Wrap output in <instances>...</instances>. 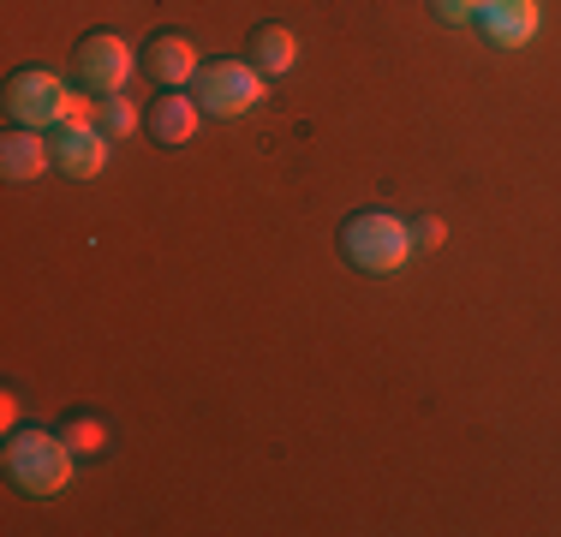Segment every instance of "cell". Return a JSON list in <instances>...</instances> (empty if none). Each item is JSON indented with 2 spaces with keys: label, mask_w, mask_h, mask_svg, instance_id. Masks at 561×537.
I'll return each mask as SVG.
<instances>
[{
  "label": "cell",
  "mask_w": 561,
  "mask_h": 537,
  "mask_svg": "<svg viewBox=\"0 0 561 537\" xmlns=\"http://www.w3.org/2000/svg\"><path fill=\"white\" fill-rule=\"evenodd\" d=\"M72 442L48 436V430H24V436L7 442V478L19 483L24 495H60L72 483Z\"/></svg>",
  "instance_id": "6da1fadb"
},
{
  "label": "cell",
  "mask_w": 561,
  "mask_h": 537,
  "mask_svg": "<svg viewBox=\"0 0 561 537\" xmlns=\"http://www.w3.org/2000/svg\"><path fill=\"white\" fill-rule=\"evenodd\" d=\"M341 245H346V258L365 268V275H394V268L412 263V245H419V239H412V227L400 221V215L365 209V215H353V221H346Z\"/></svg>",
  "instance_id": "7a4b0ae2"
},
{
  "label": "cell",
  "mask_w": 561,
  "mask_h": 537,
  "mask_svg": "<svg viewBox=\"0 0 561 537\" xmlns=\"http://www.w3.org/2000/svg\"><path fill=\"white\" fill-rule=\"evenodd\" d=\"M192 96L204 102V114L239 119V114H251V107L270 96V78H263L251 60H216V66H204V72H197Z\"/></svg>",
  "instance_id": "3957f363"
},
{
  "label": "cell",
  "mask_w": 561,
  "mask_h": 537,
  "mask_svg": "<svg viewBox=\"0 0 561 537\" xmlns=\"http://www.w3.org/2000/svg\"><path fill=\"white\" fill-rule=\"evenodd\" d=\"M60 102H66V84L48 72V66H31V72H19L7 84V114L19 119V126H31V132L60 126Z\"/></svg>",
  "instance_id": "277c9868"
},
{
  "label": "cell",
  "mask_w": 561,
  "mask_h": 537,
  "mask_svg": "<svg viewBox=\"0 0 561 537\" xmlns=\"http://www.w3.org/2000/svg\"><path fill=\"white\" fill-rule=\"evenodd\" d=\"M78 66H84V84L102 90V96H119V90L131 84V48L119 43V36H108V31L84 36V48H78Z\"/></svg>",
  "instance_id": "5b68a950"
},
{
  "label": "cell",
  "mask_w": 561,
  "mask_h": 537,
  "mask_svg": "<svg viewBox=\"0 0 561 537\" xmlns=\"http://www.w3.org/2000/svg\"><path fill=\"white\" fill-rule=\"evenodd\" d=\"M538 24H543L538 0H484V12H478V31L496 48H526L538 36Z\"/></svg>",
  "instance_id": "8992f818"
},
{
  "label": "cell",
  "mask_w": 561,
  "mask_h": 537,
  "mask_svg": "<svg viewBox=\"0 0 561 537\" xmlns=\"http://www.w3.org/2000/svg\"><path fill=\"white\" fill-rule=\"evenodd\" d=\"M48 161H55V144H48L43 132L19 126V132H7V138H0V173H7L12 185L43 180V173H48Z\"/></svg>",
  "instance_id": "52a82bcc"
},
{
  "label": "cell",
  "mask_w": 561,
  "mask_h": 537,
  "mask_svg": "<svg viewBox=\"0 0 561 537\" xmlns=\"http://www.w3.org/2000/svg\"><path fill=\"white\" fill-rule=\"evenodd\" d=\"M55 168L66 180H96L108 168V132L84 126V132H60L55 138Z\"/></svg>",
  "instance_id": "ba28073f"
},
{
  "label": "cell",
  "mask_w": 561,
  "mask_h": 537,
  "mask_svg": "<svg viewBox=\"0 0 561 537\" xmlns=\"http://www.w3.org/2000/svg\"><path fill=\"white\" fill-rule=\"evenodd\" d=\"M197 119H204V102L185 96V90H168V96L156 102V114H150V132H156V144L180 150V144L197 138Z\"/></svg>",
  "instance_id": "9c48e42d"
},
{
  "label": "cell",
  "mask_w": 561,
  "mask_h": 537,
  "mask_svg": "<svg viewBox=\"0 0 561 537\" xmlns=\"http://www.w3.org/2000/svg\"><path fill=\"white\" fill-rule=\"evenodd\" d=\"M150 72H156V84H168V90L197 84L204 60H197L192 36H156V43H150Z\"/></svg>",
  "instance_id": "30bf717a"
},
{
  "label": "cell",
  "mask_w": 561,
  "mask_h": 537,
  "mask_svg": "<svg viewBox=\"0 0 561 537\" xmlns=\"http://www.w3.org/2000/svg\"><path fill=\"white\" fill-rule=\"evenodd\" d=\"M251 66H257L263 78H287L293 66H299V36H293L287 24H263V31L251 36Z\"/></svg>",
  "instance_id": "8fae6325"
},
{
  "label": "cell",
  "mask_w": 561,
  "mask_h": 537,
  "mask_svg": "<svg viewBox=\"0 0 561 537\" xmlns=\"http://www.w3.org/2000/svg\"><path fill=\"white\" fill-rule=\"evenodd\" d=\"M108 138H131L138 132V107H131V96H102V119H96Z\"/></svg>",
  "instance_id": "7c38bea8"
},
{
  "label": "cell",
  "mask_w": 561,
  "mask_h": 537,
  "mask_svg": "<svg viewBox=\"0 0 561 537\" xmlns=\"http://www.w3.org/2000/svg\"><path fill=\"white\" fill-rule=\"evenodd\" d=\"M102 119V96H72L66 90V102H60V132H84V126H96ZM102 132V126H96Z\"/></svg>",
  "instance_id": "4fadbf2b"
},
{
  "label": "cell",
  "mask_w": 561,
  "mask_h": 537,
  "mask_svg": "<svg viewBox=\"0 0 561 537\" xmlns=\"http://www.w3.org/2000/svg\"><path fill=\"white\" fill-rule=\"evenodd\" d=\"M66 442H72V454H102L108 448V424L102 419H72L66 424Z\"/></svg>",
  "instance_id": "5bb4252c"
},
{
  "label": "cell",
  "mask_w": 561,
  "mask_h": 537,
  "mask_svg": "<svg viewBox=\"0 0 561 537\" xmlns=\"http://www.w3.org/2000/svg\"><path fill=\"white\" fill-rule=\"evenodd\" d=\"M478 12H484V0H436L443 24H478Z\"/></svg>",
  "instance_id": "9a60e30c"
},
{
  "label": "cell",
  "mask_w": 561,
  "mask_h": 537,
  "mask_svg": "<svg viewBox=\"0 0 561 537\" xmlns=\"http://www.w3.org/2000/svg\"><path fill=\"white\" fill-rule=\"evenodd\" d=\"M412 239H419L424 251H436V245H443V239H448V227L436 221V215H424V221H419V233H412Z\"/></svg>",
  "instance_id": "2e32d148"
}]
</instances>
